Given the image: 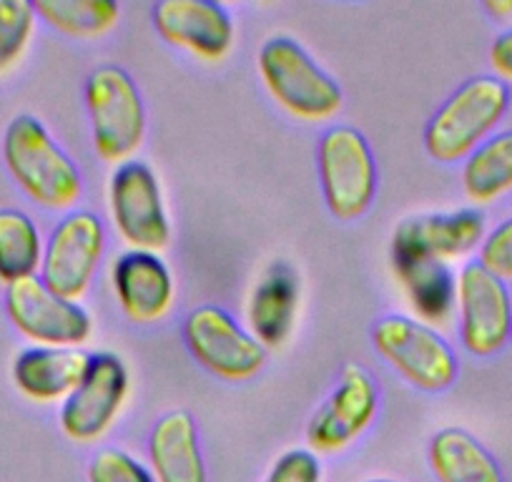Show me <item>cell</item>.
<instances>
[{"instance_id": "cell-28", "label": "cell", "mask_w": 512, "mask_h": 482, "mask_svg": "<svg viewBox=\"0 0 512 482\" xmlns=\"http://www.w3.org/2000/svg\"><path fill=\"white\" fill-rule=\"evenodd\" d=\"M322 467L319 460L307 450H292L277 460L269 472L267 482H319Z\"/></svg>"}, {"instance_id": "cell-10", "label": "cell", "mask_w": 512, "mask_h": 482, "mask_svg": "<svg viewBox=\"0 0 512 482\" xmlns=\"http://www.w3.org/2000/svg\"><path fill=\"white\" fill-rule=\"evenodd\" d=\"M184 339L196 362L224 380H249L264 365V347L249 337L224 309L199 307L184 324Z\"/></svg>"}, {"instance_id": "cell-13", "label": "cell", "mask_w": 512, "mask_h": 482, "mask_svg": "<svg viewBox=\"0 0 512 482\" xmlns=\"http://www.w3.org/2000/svg\"><path fill=\"white\" fill-rule=\"evenodd\" d=\"M377 412V387L357 365H347L337 390L319 407L307 430V440L319 452H339L352 445Z\"/></svg>"}, {"instance_id": "cell-5", "label": "cell", "mask_w": 512, "mask_h": 482, "mask_svg": "<svg viewBox=\"0 0 512 482\" xmlns=\"http://www.w3.org/2000/svg\"><path fill=\"white\" fill-rule=\"evenodd\" d=\"M374 347L410 385L442 392L455 382L457 359L435 329L407 317H384L374 324Z\"/></svg>"}, {"instance_id": "cell-11", "label": "cell", "mask_w": 512, "mask_h": 482, "mask_svg": "<svg viewBox=\"0 0 512 482\" xmlns=\"http://www.w3.org/2000/svg\"><path fill=\"white\" fill-rule=\"evenodd\" d=\"M462 344L477 357L505 347L512 332V304L505 282L480 262L467 264L457 279Z\"/></svg>"}, {"instance_id": "cell-29", "label": "cell", "mask_w": 512, "mask_h": 482, "mask_svg": "<svg viewBox=\"0 0 512 482\" xmlns=\"http://www.w3.org/2000/svg\"><path fill=\"white\" fill-rule=\"evenodd\" d=\"M490 63L502 78H510L512 81V31L495 38L490 48Z\"/></svg>"}, {"instance_id": "cell-22", "label": "cell", "mask_w": 512, "mask_h": 482, "mask_svg": "<svg viewBox=\"0 0 512 482\" xmlns=\"http://www.w3.org/2000/svg\"><path fill=\"white\" fill-rule=\"evenodd\" d=\"M462 186L477 204H490L512 191V131L485 141L467 156Z\"/></svg>"}, {"instance_id": "cell-17", "label": "cell", "mask_w": 512, "mask_h": 482, "mask_svg": "<svg viewBox=\"0 0 512 482\" xmlns=\"http://www.w3.org/2000/svg\"><path fill=\"white\" fill-rule=\"evenodd\" d=\"M88 367L91 357L76 347H33L18 354L13 382L28 400H68L86 380Z\"/></svg>"}, {"instance_id": "cell-16", "label": "cell", "mask_w": 512, "mask_h": 482, "mask_svg": "<svg viewBox=\"0 0 512 482\" xmlns=\"http://www.w3.org/2000/svg\"><path fill=\"white\" fill-rule=\"evenodd\" d=\"M113 289L128 319L139 324L164 317L174 302V279L154 252H126L113 264Z\"/></svg>"}, {"instance_id": "cell-9", "label": "cell", "mask_w": 512, "mask_h": 482, "mask_svg": "<svg viewBox=\"0 0 512 482\" xmlns=\"http://www.w3.org/2000/svg\"><path fill=\"white\" fill-rule=\"evenodd\" d=\"M111 214L123 239L136 252H156L169 244L171 226L154 171L141 161H126L111 179Z\"/></svg>"}, {"instance_id": "cell-27", "label": "cell", "mask_w": 512, "mask_h": 482, "mask_svg": "<svg viewBox=\"0 0 512 482\" xmlns=\"http://www.w3.org/2000/svg\"><path fill=\"white\" fill-rule=\"evenodd\" d=\"M480 264L500 279H512V219L497 226L480 249Z\"/></svg>"}, {"instance_id": "cell-7", "label": "cell", "mask_w": 512, "mask_h": 482, "mask_svg": "<svg viewBox=\"0 0 512 482\" xmlns=\"http://www.w3.org/2000/svg\"><path fill=\"white\" fill-rule=\"evenodd\" d=\"M106 247V231L91 211H73L53 229L41 262V282L58 297L76 302L93 282Z\"/></svg>"}, {"instance_id": "cell-8", "label": "cell", "mask_w": 512, "mask_h": 482, "mask_svg": "<svg viewBox=\"0 0 512 482\" xmlns=\"http://www.w3.org/2000/svg\"><path fill=\"white\" fill-rule=\"evenodd\" d=\"M6 312L23 337L43 347H78L91 334L86 309L53 294L38 277L8 284Z\"/></svg>"}, {"instance_id": "cell-18", "label": "cell", "mask_w": 512, "mask_h": 482, "mask_svg": "<svg viewBox=\"0 0 512 482\" xmlns=\"http://www.w3.org/2000/svg\"><path fill=\"white\" fill-rule=\"evenodd\" d=\"M299 304V282L292 267L277 262L264 272L249 302V324L256 342L279 347L294 327Z\"/></svg>"}, {"instance_id": "cell-6", "label": "cell", "mask_w": 512, "mask_h": 482, "mask_svg": "<svg viewBox=\"0 0 512 482\" xmlns=\"http://www.w3.org/2000/svg\"><path fill=\"white\" fill-rule=\"evenodd\" d=\"M319 176L329 211L337 219L362 216L377 189V169L364 136L349 126L329 129L319 144Z\"/></svg>"}, {"instance_id": "cell-3", "label": "cell", "mask_w": 512, "mask_h": 482, "mask_svg": "<svg viewBox=\"0 0 512 482\" xmlns=\"http://www.w3.org/2000/svg\"><path fill=\"white\" fill-rule=\"evenodd\" d=\"M259 71L279 106L304 121H322L342 108V91L292 38H272L259 53Z\"/></svg>"}, {"instance_id": "cell-21", "label": "cell", "mask_w": 512, "mask_h": 482, "mask_svg": "<svg viewBox=\"0 0 512 482\" xmlns=\"http://www.w3.org/2000/svg\"><path fill=\"white\" fill-rule=\"evenodd\" d=\"M430 465L440 482H502L490 452L462 430H442L432 440Z\"/></svg>"}, {"instance_id": "cell-15", "label": "cell", "mask_w": 512, "mask_h": 482, "mask_svg": "<svg viewBox=\"0 0 512 482\" xmlns=\"http://www.w3.org/2000/svg\"><path fill=\"white\" fill-rule=\"evenodd\" d=\"M485 236V219L465 209L455 214H430L405 219L395 229L392 257H427L445 262L475 249Z\"/></svg>"}, {"instance_id": "cell-31", "label": "cell", "mask_w": 512, "mask_h": 482, "mask_svg": "<svg viewBox=\"0 0 512 482\" xmlns=\"http://www.w3.org/2000/svg\"><path fill=\"white\" fill-rule=\"evenodd\" d=\"M369 482H392V480H369Z\"/></svg>"}, {"instance_id": "cell-24", "label": "cell", "mask_w": 512, "mask_h": 482, "mask_svg": "<svg viewBox=\"0 0 512 482\" xmlns=\"http://www.w3.org/2000/svg\"><path fill=\"white\" fill-rule=\"evenodd\" d=\"M36 16L51 28L76 38H96L118 23V6L111 0H38Z\"/></svg>"}, {"instance_id": "cell-30", "label": "cell", "mask_w": 512, "mask_h": 482, "mask_svg": "<svg viewBox=\"0 0 512 482\" xmlns=\"http://www.w3.org/2000/svg\"><path fill=\"white\" fill-rule=\"evenodd\" d=\"M485 8L487 11L492 13V16H497V18H505V16H512V3H485Z\"/></svg>"}, {"instance_id": "cell-1", "label": "cell", "mask_w": 512, "mask_h": 482, "mask_svg": "<svg viewBox=\"0 0 512 482\" xmlns=\"http://www.w3.org/2000/svg\"><path fill=\"white\" fill-rule=\"evenodd\" d=\"M13 181L43 209H68L81 196V174L36 116H16L3 136Z\"/></svg>"}, {"instance_id": "cell-20", "label": "cell", "mask_w": 512, "mask_h": 482, "mask_svg": "<svg viewBox=\"0 0 512 482\" xmlns=\"http://www.w3.org/2000/svg\"><path fill=\"white\" fill-rule=\"evenodd\" d=\"M407 297L427 322H445L457 297V284L445 262L427 257H392Z\"/></svg>"}, {"instance_id": "cell-25", "label": "cell", "mask_w": 512, "mask_h": 482, "mask_svg": "<svg viewBox=\"0 0 512 482\" xmlns=\"http://www.w3.org/2000/svg\"><path fill=\"white\" fill-rule=\"evenodd\" d=\"M36 8L26 0H0V76L11 71L31 43Z\"/></svg>"}, {"instance_id": "cell-12", "label": "cell", "mask_w": 512, "mask_h": 482, "mask_svg": "<svg viewBox=\"0 0 512 482\" xmlns=\"http://www.w3.org/2000/svg\"><path fill=\"white\" fill-rule=\"evenodd\" d=\"M128 392V375L111 352L93 354L88 375L63 402L61 427L71 440L93 442L113 425Z\"/></svg>"}, {"instance_id": "cell-26", "label": "cell", "mask_w": 512, "mask_h": 482, "mask_svg": "<svg viewBox=\"0 0 512 482\" xmlns=\"http://www.w3.org/2000/svg\"><path fill=\"white\" fill-rule=\"evenodd\" d=\"M88 482H154V477L126 452L101 450L88 467Z\"/></svg>"}, {"instance_id": "cell-4", "label": "cell", "mask_w": 512, "mask_h": 482, "mask_svg": "<svg viewBox=\"0 0 512 482\" xmlns=\"http://www.w3.org/2000/svg\"><path fill=\"white\" fill-rule=\"evenodd\" d=\"M93 144L106 161H126L144 141L146 113L136 83L126 71L103 66L86 83Z\"/></svg>"}, {"instance_id": "cell-2", "label": "cell", "mask_w": 512, "mask_h": 482, "mask_svg": "<svg viewBox=\"0 0 512 482\" xmlns=\"http://www.w3.org/2000/svg\"><path fill=\"white\" fill-rule=\"evenodd\" d=\"M510 106V91L502 81L480 76L457 88L450 101L427 126L425 146L442 164L462 161L485 144L487 134L502 121Z\"/></svg>"}, {"instance_id": "cell-23", "label": "cell", "mask_w": 512, "mask_h": 482, "mask_svg": "<svg viewBox=\"0 0 512 482\" xmlns=\"http://www.w3.org/2000/svg\"><path fill=\"white\" fill-rule=\"evenodd\" d=\"M43 262V241L31 216L16 209L0 211V282L36 277Z\"/></svg>"}, {"instance_id": "cell-14", "label": "cell", "mask_w": 512, "mask_h": 482, "mask_svg": "<svg viewBox=\"0 0 512 482\" xmlns=\"http://www.w3.org/2000/svg\"><path fill=\"white\" fill-rule=\"evenodd\" d=\"M154 26L171 46L186 48L206 61H219L234 41L229 13L206 0H164L154 8Z\"/></svg>"}, {"instance_id": "cell-19", "label": "cell", "mask_w": 512, "mask_h": 482, "mask_svg": "<svg viewBox=\"0 0 512 482\" xmlns=\"http://www.w3.org/2000/svg\"><path fill=\"white\" fill-rule=\"evenodd\" d=\"M149 457L159 482H206L196 425L186 412H171L156 422Z\"/></svg>"}]
</instances>
